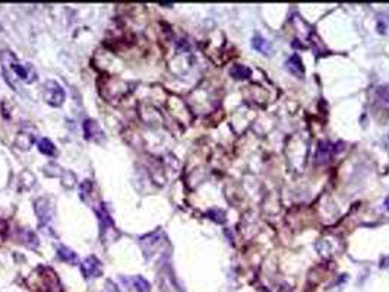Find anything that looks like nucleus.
<instances>
[{
  "instance_id": "nucleus-11",
  "label": "nucleus",
  "mask_w": 389,
  "mask_h": 292,
  "mask_svg": "<svg viewBox=\"0 0 389 292\" xmlns=\"http://www.w3.org/2000/svg\"><path fill=\"white\" fill-rule=\"evenodd\" d=\"M57 256L66 261V263H76L78 261V256L73 250H71L69 247H65V246H59L57 247Z\"/></svg>"
},
{
  "instance_id": "nucleus-3",
  "label": "nucleus",
  "mask_w": 389,
  "mask_h": 292,
  "mask_svg": "<svg viewBox=\"0 0 389 292\" xmlns=\"http://www.w3.org/2000/svg\"><path fill=\"white\" fill-rule=\"evenodd\" d=\"M81 272L84 275V278L91 279V278H100L103 275V264L101 261L95 257V256H88L85 257L81 264Z\"/></svg>"
},
{
  "instance_id": "nucleus-5",
  "label": "nucleus",
  "mask_w": 389,
  "mask_h": 292,
  "mask_svg": "<svg viewBox=\"0 0 389 292\" xmlns=\"http://www.w3.org/2000/svg\"><path fill=\"white\" fill-rule=\"evenodd\" d=\"M84 133L88 140H92V142H101L104 139V131L95 120L84 122Z\"/></svg>"
},
{
  "instance_id": "nucleus-2",
  "label": "nucleus",
  "mask_w": 389,
  "mask_h": 292,
  "mask_svg": "<svg viewBox=\"0 0 389 292\" xmlns=\"http://www.w3.org/2000/svg\"><path fill=\"white\" fill-rule=\"evenodd\" d=\"M43 95L45 102L51 107H60L65 102V89L56 81H47L44 84Z\"/></svg>"
},
{
  "instance_id": "nucleus-10",
  "label": "nucleus",
  "mask_w": 389,
  "mask_h": 292,
  "mask_svg": "<svg viewBox=\"0 0 389 292\" xmlns=\"http://www.w3.org/2000/svg\"><path fill=\"white\" fill-rule=\"evenodd\" d=\"M331 155V145L326 142H320L318 145V154H316V162L318 164H323L329 160Z\"/></svg>"
},
{
  "instance_id": "nucleus-6",
  "label": "nucleus",
  "mask_w": 389,
  "mask_h": 292,
  "mask_svg": "<svg viewBox=\"0 0 389 292\" xmlns=\"http://www.w3.org/2000/svg\"><path fill=\"white\" fill-rule=\"evenodd\" d=\"M122 281H123L129 288L135 290L136 292H149V290H151L148 281H146L145 278H142V276H129V278L122 276Z\"/></svg>"
},
{
  "instance_id": "nucleus-13",
  "label": "nucleus",
  "mask_w": 389,
  "mask_h": 292,
  "mask_svg": "<svg viewBox=\"0 0 389 292\" xmlns=\"http://www.w3.org/2000/svg\"><path fill=\"white\" fill-rule=\"evenodd\" d=\"M37 146H38V151H40L41 154H44V155H47V157H54V155H56V146H54L53 142H51L50 139H47V137L40 139Z\"/></svg>"
},
{
  "instance_id": "nucleus-8",
  "label": "nucleus",
  "mask_w": 389,
  "mask_h": 292,
  "mask_svg": "<svg viewBox=\"0 0 389 292\" xmlns=\"http://www.w3.org/2000/svg\"><path fill=\"white\" fill-rule=\"evenodd\" d=\"M18 235H19V240L22 244L31 247V249H37L38 246V238L37 235L31 231V229H27V228H19L18 229Z\"/></svg>"
},
{
  "instance_id": "nucleus-12",
  "label": "nucleus",
  "mask_w": 389,
  "mask_h": 292,
  "mask_svg": "<svg viewBox=\"0 0 389 292\" xmlns=\"http://www.w3.org/2000/svg\"><path fill=\"white\" fill-rule=\"evenodd\" d=\"M250 69L249 67H246V66H243V65H234L231 69H230V75L234 78V79H239V81H242V79H248L249 76H250Z\"/></svg>"
},
{
  "instance_id": "nucleus-9",
  "label": "nucleus",
  "mask_w": 389,
  "mask_h": 292,
  "mask_svg": "<svg viewBox=\"0 0 389 292\" xmlns=\"http://www.w3.org/2000/svg\"><path fill=\"white\" fill-rule=\"evenodd\" d=\"M34 140H35V136L30 131H21L15 140V145L19 148V149H24V151H28L33 145H34Z\"/></svg>"
},
{
  "instance_id": "nucleus-16",
  "label": "nucleus",
  "mask_w": 389,
  "mask_h": 292,
  "mask_svg": "<svg viewBox=\"0 0 389 292\" xmlns=\"http://www.w3.org/2000/svg\"><path fill=\"white\" fill-rule=\"evenodd\" d=\"M7 235V222L0 218V241H3Z\"/></svg>"
},
{
  "instance_id": "nucleus-14",
  "label": "nucleus",
  "mask_w": 389,
  "mask_h": 292,
  "mask_svg": "<svg viewBox=\"0 0 389 292\" xmlns=\"http://www.w3.org/2000/svg\"><path fill=\"white\" fill-rule=\"evenodd\" d=\"M252 45H253V48H255L256 51H259L262 54H266V56H268V54L271 53V45H269V42L266 41L263 37H260V35H255V37H253Z\"/></svg>"
},
{
  "instance_id": "nucleus-1",
  "label": "nucleus",
  "mask_w": 389,
  "mask_h": 292,
  "mask_svg": "<svg viewBox=\"0 0 389 292\" xmlns=\"http://www.w3.org/2000/svg\"><path fill=\"white\" fill-rule=\"evenodd\" d=\"M1 70L6 82L15 91L18 89L16 81L31 84L37 79V73L31 65H22L10 51H4L1 54Z\"/></svg>"
},
{
  "instance_id": "nucleus-4",
  "label": "nucleus",
  "mask_w": 389,
  "mask_h": 292,
  "mask_svg": "<svg viewBox=\"0 0 389 292\" xmlns=\"http://www.w3.org/2000/svg\"><path fill=\"white\" fill-rule=\"evenodd\" d=\"M34 209H35V213L38 216L40 225H45V224H48L51 221V218H53V205L50 203V200L47 197L37 199Z\"/></svg>"
},
{
  "instance_id": "nucleus-18",
  "label": "nucleus",
  "mask_w": 389,
  "mask_h": 292,
  "mask_svg": "<svg viewBox=\"0 0 389 292\" xmlns=\"http://www.w3.org/2000/svg\"><path fill=\"white\" fill-rule=\"evenodd\" d=\"M385 208H387L389 210V196H388V197H387V200H385Z\"/></svg>"
},
{
  "instance_id": "nucleus-17",
  "label": "nucleus",
  "mask_w": 389,
  "mask_h": 292,
  "mask_svg": "<svg viewBox=\"0 0 389 292\" xmlns=\"http://www.w3.org/2000/svg\"><path fill=\"white\" fill-rule=\"evenodd\" d=\"M103 292H120V291L116 288V285H114L111 281H107V287L104 288V291Z\"/></svg>"
},
{
  "instance_id": "nucleus-15",
  "label": "nucleus",
  "mask_w": 389,
  "mask_h": 292,
  "mask_svg": "<svg viewBox=\"0 0 389 292\" xmlns=\"http://www.w3.org/2000/svg\"><path fill=\"white\" fill-rule=\"evenodd\" d=\"M76 183V177L72 171H65L63 175H62V184L66 187V189H72Z\"/></svg>"
},
{
  "instance_id": "nucleus-7",
  "label": "nucleus",
  "mask_w": 389,
  "mask_h": 292,
  "mask_svg": "<svg viewBox=\"0 0 389 292\" xmlns=\"http://www.w3.org/2000/svg\"><path fill=\"white\" fill-rule=\"evenodd\" d=\"M285 67H287V70H288L291 75H294V76H299V78L304 76V66H303V62L299 54H293V56L287 60Z\"/></svg>"
}]
</instances>
